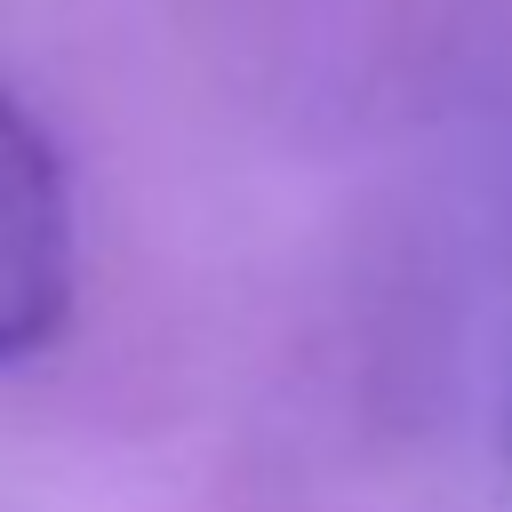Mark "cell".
Here are the masks:
<instances>
[{"instance_id":"obj_1","label":"cell","mask_w":512,"mask_h":512,"mask_svg":"<svg viewBox=\"0 0 512 512\" xmlns=\"http://www.w3.org/2000/svg\"><path fill=\"white\" fill-rule=\"evenodd\" d=\"M72 304V192L48 128L0 88V360L56 336Z\"/></svg>"}]
</instances>
